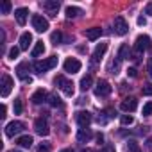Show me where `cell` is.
<instances>
[{
	"label": "cell",
	"instance_id": "cell-1",
	"mask_svg": "<svg viewBox=\"0 0 152 152\" xmlns=\"http://www.w3.org/2000/svg\"><path fill=\"white\" fill-rule=\"evenodd\" d=\"M56 66H57V56H50V57H47L43 61H36L34 63L36 73H45V72H48V70H52Z\"/></svg>",
	"mask_w": 152,
	"mask_h": 152
},
{
	"label": "cell",
	"instance_id": "cell-2",
	"mask_svg": "<svg viewBox=\"0 0 152 152\" xmlns=\"http://www.w3.org/2000/svg\"><path fill=\"white\" fill-rule=\"evenodd\" d=\"M54 84L66 95V97H72L73 95V91H75V88H73V83L72 81H68V79H64V75H57V77L54 79Z\"/></svg>",
	"mask_w": 152,
	"mask_h": 152
},
{
	"label": "cell",
	"instance_id": "cell-3",
	"mask_svg": "<svg viewBox=\"0 0 152 152\" xmlns=\"http://www.w3.org/2000/svg\"><path fill=\"white\" fill-rule=\"evenodd\" d=\"M23 129H25V124H23V122H18V120L9 122V124L6 125V136H7V138H13V136L20 134Z\"/></svg>",
	"mask_w": 152,
	"mask_h": 152
},
{
	"label": "cell",
	"instance_id": "cell-4",
	"mask_svg": "<svg viewBox=\"0 0 152 152\" xmlns=\"http://www.w3.org/2000/svg\"><path fill=\"white\" fill-rule=\"evenodd\" d=\"M113 29H115V34H118V36H125L129 32V25H127V22H125L124 16H116L115 18Z\"/></svg>",
	"mask_w": 152,
	"mask_h": 152
},
{
	"label": "cell",
	"instance_id": "cell-5",
	"mask_svg": "<svg viewBox=\"0 0 152 152\" xmlns=\"http://www.w3.org/2000/svg\"><path fill=\"white\" fill-rule=\"evenodd\" d=\"M13 86H15L13 79L9 77L7 73H4V75H2V83H0V95H2L4 99H6V97H9V93H11Z\"/></svg>",
	"mask_w": 152,
	"mask_h": 152
},
{
	"label": "cell",
	"instance_id": "cell-6",
	"mask_svg": "<svg viewBox=\"0 0 152 152\" xmlns=\"http://www.w3.org/2000/svg\"><path fill=\"white\" fill-rule=\"evenodd\" d=\"M41 7L47 11L48 16H57L61 4H59V0H45V2H41Z\"/></svg>",
	"mask_w": 152,
	"mask_h": 152
},
{
	"label": "cell",
	"instance_id": "cell-7",
	"mask_svg": "<svg viewBox=\"0 0 152 152\" xmlns=\"http://www.w3.org/2000/svg\"><path fill=\"white\" fill-rule=\"evenodd\" d=\"M31 22H32L34 31H38V32H45V31L48 29V20H47V18H43L41 15H34Z\"/></svg>",
	"mask_w": 152,
	"mask_h": 152
},
{
	"label": "cell",
	"instance_id": "cell-8",
	"mask_svg": "<svg viewBox=\"0 0 152 152\" xmlns=\"http://www.w3.org/2000/svg\"><path fill=\"white\" fill-rule=\"evenodd\" d=\"M63 66H64V72H66V73H77V72L81 70V66H83V64H81V61H79V59H75V57H68V59L64 61V64H63Z\"/></svg>",
	"mask_w": 152,
	"mask_h": 152
},
{
	"label": "cell",
	"instance_id": "cell-9",
	"mask_svg": "<svg viewBox=\"0 0 152 152\" xmlns=\"http://www.w3.org/2000/svg\"><path fill=\"white\" fill-rule=\"evenodd\" d=\"M134 48H136V52H138V54H141L143 50H147V48H150V38H148L147 34H140V36L136 38V43H134Z\"/></svg>",
	"mask_w": 152,
	"mask_h": 152
},
{
	"label": "cell",
	"instance_id": "cell-10",
	"mask_svg": "<svg viewBox=\"0 0 152 152\" xmlns=\"http://www.w3.org/2000/svg\"><path fill=\"white\" fill-rule=\"evenodd\" d=\"M111 93V84L104 79H100L97 84H95V95L97 97H107Z\"/></svg>",
	"mask_w": 152,
	"mask_h": 152
},
{
	"label": "cell",
	"instance_id": "cell-11",
	"mask_svg": "<svg viewBox=\"0 0 152 152\" xmlns=\"http://www.w3.org/2000/svg\"><path fill=\"white\" fill-rule=\"evenodd\" d=\"M34 129H36V132H38L39 136H48V132H50V127H48V124H47V120H45L43 116L36 118Z\"/></svg>",
	"mask_w": 152,
	"mask_h": 152
},
{
	"label": "cell",
	"instance_id": "cell-12",
	"mask_svg": "<svg viewBox=\"0 0 152 152\" xmlns=\"http://www.w3.org/2000/svg\"><path fill=\"white\" fill-rule=\"evenodd\" d=\"M27 70H29V63H20L18 68H16V75H18L23 83H29V84H31V83H32V77L27 73Z\"/></svg>",
	"mask_w": 152,
	"mask_h": 152
},
{
	"label": "cell",
	"instance_id": "cell-13",
	"mask_svg": "<svg viewBox=\"0 0 152 152\" xmlns=\"http://www.w3.org/2000/svg\"><path fill=\"white\" fill-rule=\"evenodd\" d=\"M136 107H138V100H136L134 97H127V99H124L122 104H120V109L125 111V113H132V111H136Z\"/></svg>",
	"mask_w": 152,
	"mask_h": 152
},
{
	"label": "cell",
	"instance_id": "cell-14",
	"mask_svg": "<svg viewBox=\"0 0 152 152\" xmlns=\"http://www.w3.org/2000/svg\"><path fill=\"white\" fill-rule=\"evenodd\" d=\"M75 120H77L79 127H88V125L91 124L93 116H91V113H88V111H79L77 116H75Z\"/></svg>",
	"mask_w": 152,
	"mask_h": 152
},
{
	"label": "cell",
	"instance_id": "cell-15",
	"mask_svg": "<svg viewBox=\"0 0 152 152\" xmlns=\"http://www.w3.org/2000/svg\"><path fill=\"white\" fill-rule=\"evenodd\" d=\"M27 16H29V9H27V7H18V9L15 11V18H16V22H18V25H25Z\"/></svg>",
	"mask_w": 152,
	"mask_h": 152
},
{
	"label": "cell",
	"instance_id": "cell-16",
	"mask_svg": "<svg viewBox=\"0 0 152 152\" xmlns=\"http://www.w3.org/2000/svg\"><path fill=\"white\" fill-rule=\"evenodd\" d=\"M91 129H88V127H81L79 129V132H77V140L81 141V143H88L90 140H91Z\"/></svg>",
	"mask_w": 152,
	"mask_h": 152
},
{
	"label": "cell",
	"instance_id": "cell-17",
	"mask_svg": "<svg viewBox=\"0 0 152 152\" xmlns=\"http://www.w3.org/2000/svg\"><path fill=\"white\" fill-rule=\"evenodd\" d=\"M100 34H102V29H100V27H91V29H86V31H84V36H86L90 41L99 39Z\"/></svg>",
	"mask_w": 152,
	"mask_h": 152
},
{
	"label": "cell",
	"instance_id": "cell-18",
	"mask_svg": "<svg viewBox=\"0 0 152 152\" xmlns=\"http://www.w3.org/2000/svg\"><path fill=\"white\" fill-rule=\"evenodd\" d=\"M47 97H48V93L45 91V90H38V91H34V95L31 97V100H32V104H41V102H45L47 100Z\"/></svg>",
	"mask_w": 152,
	"mask_h": 152
},
{
	"label": "cell",
	"instance_id": "cell-19",
	"mask_svg": "<svg viewBox=\"0 0 152 152\" xmlns=\"http://www.w3.org/2000/svg\"><path fill=\"white\" fill-rule=\"evenodd\" d=\"M31 43H32V34L31 32H23L20 36V50H27Z\"/></svg>",
	"mask_w": 152,
	"mask_h": 152
},
{
	"label": "cell",
	"instance_id": "cell-20",
	"mask_svg": "<svg viewBox=\"0 0 152 152\" xmlns=\"http://www.w3.org/2000/svg\"><path fill=\"white\" fill-rule=\"evenodd\" d=\"M106 50H107V43H99L97 48H95V52H93V61H100L104 57Z\"/></svg>",
	"mask_w": 152,
	"mask_h": 152
},
{
	"label": "cell",
	"instance_id": "cell-21",
	"mask_svg": "<svg viewBox=\"0 0 152 152\" xmlns=\"http://www.w3.org/2000/svg\"><path fill=\"white\" fill-rule=\"evenodd\" d=\"M91 84H93V77H91V75H84V77L81 79V90L83 91H88L91 88Z\"/></svg>",
	"mask_w": 152,
	"mask_h": 152
},
{
	"label": "cell",
	"instance_id": "cell-22",
	"mask_svg": "<svg viewBox=\"0 0 152 152\" xmlns=\"http://www.w3.org/2000/svg\"><path fill=\"white\" fill-rule=\"evenodd\" d=\"M43 52H45V45H43V41H36V45H34L31 56H32V57H38V56H41Z\"/></svg>",
	"mask_w": 152,
	"mask_h": 152
},
{
	"label": "cell",
	"instance_id": "cell-23",
	"mask_svg": "<svg viewBox=\"0 0 152 152\" xmlns=\"http://www.w3.org/2000/svg\"><path fill=\"white\" fill-rule=\"evenodd\" d=\"M64 13H66V16H68V18H75V16H79L83 11H81L79 7H75V6H68Z\"/></svg>",
	"mask_w": 152,
	"mask_h": 152
},
{
	"label": "cell",
	"instance_id": "cell-24",
	"mask_svg": "<svg viewBox=\"0 0 152 152\" xmlns=\"http://www.w3.org/2000/svg\"><path fill=\"white\" fill-rule=\"evenodd\" d=\"M131 56V48H129V45H122L120 47V50H118V59H127Z\"/></svg>",
	"mask_w": 152,
	"mask_h": 152
},
{
	"label": "cell",
	"instance_id": "cell-25",
	"mask_svg": "<svg viewBox=\"0 0 152 152\" xmlns=\"http://www.w3.org/2000/svg\"><path fill=\"white\" fill-rule=\"evenodd\" d=\"M50 41H52V45H61V41H63V34L59 32V31H54L52 34H50Z\"/></svg>",
	"mask_w": 152,
	"mask_h": 152
},
{
	"label": "cell",
	"instance_id": "cell-26",
	"mask_svg": "<svg viewBox=\"0 0 152 152\" xmlns=\"http://www.w3.org/2000/svg\"><path fill=\"white\" fill-rule=\"evenodd\" d=\"M32 143H34V141H32V138H31V136H20V138H18V145H20V147L29 148Z\"/></svg>",
	"mask_w": 152,
	"mask_h": 152
},
{
	"label": "cell",
	"instance_id": "cell-27",
	"mask_svg": "<svg viewBox=\"0 0 152 152\" xmlns=\"http://www.w3.org/2000/svg\"><path fill=\"white\" fill-rule=\"evenodd\" d=\"M127 150H129V152H141V148H140L138 141H134V140L127 141Z\"/></svg>",
	"mask_w": 152,
	"mask_h": 152
},
{
	"label": "cell",
	"instance_id": "cell-28",
	"mask_svg": "<svg viewBox=\"0 0 152 152\" xmlns=\"http://www.w3.org/2000/svg\"><path fill=\"white\" fill-rule=\"evenodd\" d=\"M15 115H22V111H23V104H22V100L20 99H15Z\"/></svg>",
	"mask_w": 152,
	"mask_h": 152
},
{
	"label": "cell",
	"instance_id": "cell-29",
	"mask_svg": "<svg viewBox=\"0 0 152 152\" xmlns=\"http://www.w3.org/2000/svg\"><path fill=\"white\" fill-rule=\"evenodd\" d=\"M141 115H143V116H150V115H152V102H147V104L143 106Z\"/></svg>",
	"mask_w": 152,
	"mask_h": 152
},
{
	"label": "cell",
	"instance_id": "cell-30",
	"mask_svg": "<svg viewBox=\"0 0 152 152\" xmlns=\"http://www.w3.org/2000/svg\"><path fill=\"white\" fill-rule=\"evenodd\" d=\"M48 100H50V106H54V107L61 106V99H59L57 95H50V97H48Z\"/></svg>",
	"mask_w": 152,
	"mask_h": 152
},
{
	"label": "cell",
	"instance_id": "cell-31",
	"mask_svg": "<svg viewBox=\"0 0 152 152\" xmlns=\"http://www.w3.org/2000/svg\"><path fill=\"white\" fill-rule=\"evenodd\" d=\"M120 122H122V125H131V124L134 122V118H132L131 115H124V116L120 118Z\"/></svg>",
	"mask_w": 152,
	"mask_h": 152
},
{
	"label": "cell",
	"instance_id": "cell-32",
	"mask_svg": "<svg viewBox=\"0 0 152 152\" xmlns=\"http://www.w3.org/2000/svg\"><path fill=\"white\" fill-rule=\"evenodd\" d=\"M18 54H20V47H13V48L9 50V54H7V56H9V59H16V57H18Z\"/></svg>",
	"mask_w": 152,
	"mask_h": 152
},
{
	"label": "cell",
	"instance_id": "cell-33",
	"mask_svg": "<svg viewBox=\"0 0 152 152\" xmlns=\"http://www.w3.org/2000/svg\"><path fill=\"white\" fill-rule=\"evenodd\" d=\"M143 95L152 97V84H145V86H143Z\"/></svg>",
	"mask_w": 152,
	"mask_h": 152
},
{
	"label": "cell",
	"instance_id": "cell-34",
	"mask_svg": "<svg viewBox=\"0 0 152 152\" xmlns=\"http://www.w3.org/2000/svg\"><path fill=\"white\" fill-rule=\"evenodd\" d=\"M100 152H116V150H115V145L107 143V145H104V147L100 148Z\"/></svg>",
	"mask_w": 152,
	"mask_h": 152
},
{
	"label": "cell",
	"instance_id": "cell-35",
	"mask_svg": "<svg viewBox=\"0 0 152 152\" xmlns=\"http://www.w3.org/2000/svg\"><path fill=\"white\" fill-rule=\"evenodd\" d=\"M9 11H11V2H4V4H2V13L7 15Z\"/></svg>",
	"mask_w": 152,
	"mask_h": 152
},
{
	"label": "cell",
	"instance_id": "cell-36",
	"mask_svg": "<svg viewBox=\"0 0 152 152\" xmlns=\"http://www.w3.org/2000/svg\"><path fill=\"white\" fill-rule=\"evenodd\" d=\"M39 152H50V143H41L39 145Z\"/></svg>",
	"mask_w": 152,
	"mask_h": 152
},
{
	"label": "cell",
	"instance_id": "cell-37",
	"mask_svg": "<svg viewBox=\"0 0 152 152\" xmlns=\"http://www.w3.org/2000/svg\"><path fill=\"white\" fill-rule=\"evenodd\" d=\"M145 147H147V150H148V152H152V136H150V138H147Z\"/></svg>",
	"mask_w": 152,
	"mask_h": 152
},
{
	"label": "cell",
	"instance_id": "cell-38",
	"mask_svg": "<svg viewBox=\"0 0 152 152\" xmlns=\"http://www.w3.org/2000/svg\"><path fill=\"white\" fill-rule=\"evenodd\" d=\"M145 15L152 16V2H150V4H147V7H145Z\"/></svg>",
	"mask_w": 152,
	"mask_h": 152
},
{
	"label": "cell",
	"instance_id": "cell-39",
	"mask_svg": "<svg viewBox=\"0 0 152 152\" xmlns=\"http://www.w3.org/2000/svg\"><path fill=\"white\" fill-rule=\"evenodd\" d=\"M6 111H7V107L2 104V109H0V116H2V118H6Z\"/></svg>",
	"mask_w": 152,
	"mask_h": 152
},
{
	"label": "cell",
	"instance_id": "cell-40",
	"mask_svg": "<svg viewBox=\"0 0 152 152\" xmlns=\"http://www.w3.org/2000/svg\"><path fill=\"white\" fill-rule=\"evenodd\" d=\"M127 73L131 75V77H136V68H129V70H127Z\"/></svg>",
	"mask_w": 152,
	"mask_h": 152
},
{
	"label": "cell",
	"instance_id": "cell-41",
	"mask_svg": "<svg viewBox=\"0 0 152 152\" xmlns=\"http://www.w3.org/2000/svg\"><path fill=\"white\" fill-rule=\"evenodd\" d=\"M145 23H147V20H145L143 16H140V18H138V25H145Z\"/></svg>",
	"mask_w": 152,
	"mask_h": 152
},
{
	"label": "cell",
	"instance_id": "cell-42",
	"mask_svg": "<svg viewBox=\"0 0 152 152\" xmlns=\"http://www.w3.org/2000/svg\"><path fill=\"white\" fill-rule=\"evenodd\" d=\"M97 141H99V143H102V141H104V134H100V132H99V134H97Z\"/></svg>",
	"mask_w": 152,
	"mask_h": 152
},
{
	"label": "cell",
	"instance_id": "cell-43",
	"mask_svg": "<svg viewBox=\"0 0 152 152\" xmlns=\"http://www.w3.org/2000/svg\"><path fill=\"white\" fill-rule=\"evenodd\" d=\"M147 70H148V75L152 77V63H148V66H147Z\"/></svg>",
	"mask_w": 152,
	"mask_h": 152
},
{
	"label": "cell",
	"instance_id": "cell-44",
	"mask_svg": "<svg viewBox=\"0 0 152 152\" xmlns=\"http://www.w3.org/2000/svg\"><path fill=\"white\" fill-rule=\"evenodd\" d=\"M61 152H73V148H64V150H61Z\"/></svg>",
	"mask_w": 152,
	"mask_h": 152
},
{
	"label": "cell",
	"instance_id": "cell-45",
	"mask_svg": "<svg viewBox=\"0 0 152 152\" xmlns=\"http://www.w3.org/2000/svg\"><path fill=\"white\" fill-rule=\"evenodd\" d=\"M81 152H93V150H91V148H83Z\"/></svg>",
	"mask_w": 152,
	"mask_h": 152
},
{
	"label": "cell",
	"instance_id": "cell-46",
	"mask_svg": "<svg viewBox=\"0 0 152 152\" xmlns=\"http://www.w3.org/2000/svg\"><path fill=\"white\" fill-rule=\"evenodd\" d=\"M9 152H20V150H9Z\"/></svg>",
	"mask_w": 152,
	"mask_h": 152
}]
</instances>
